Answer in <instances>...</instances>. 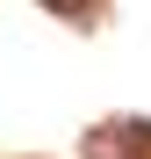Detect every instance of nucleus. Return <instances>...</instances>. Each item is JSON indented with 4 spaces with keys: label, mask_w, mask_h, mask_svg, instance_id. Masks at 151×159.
Instances as JSON below:
<instances>
[{
    "label": "nucleus",
    "mask_w": 151,
    "mask_h": 159,
    "mask_svg": "<svg viewBox=\"0 0 151 159\" xmlns=\"http://www.w3.org/2000/svg\"><path fill=\"white\" fill-rule=\"evenodd\" d=\"M50 7H79V0H50Z\"/></svg>",
    "instance_id": "nucleus-1"
}]
</instances>
